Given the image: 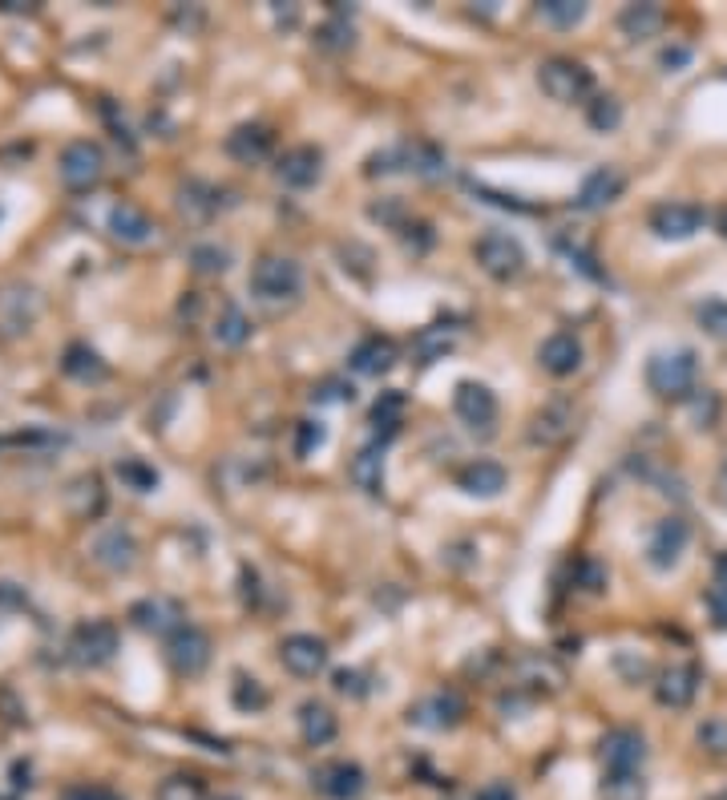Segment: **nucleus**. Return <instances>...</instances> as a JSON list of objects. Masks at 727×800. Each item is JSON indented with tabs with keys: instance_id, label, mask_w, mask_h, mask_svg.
I'll return each mask as SVG.
<instances>
[{
	"instance_id": "1",
	"label": "nucleus",
	"mask_w": 727,
	"mask_h": 800,
	"mask_svg": "<svg viewBox=\"0 0 727 800\" xmlns=\"http://www.w3.org/2000/svg\"><path fill=\"white\" fill-rule=\"evenodd\" d=\"M700 380V360L691 348L655 352L647 360V388L663 400H687Z\"/></svg>"
},
{
	"instance_id": "2",
	"label": "nucleus",
	"mask_w": 727,
	"mask_h": 800,
	"mask_svg": "<svg viewBox=\"0 0 727 800\" xmlns=\"http://www.w3.org/2000/svg\"><path fill=\"white\" fill-rule=\"evenodd\" d=\"M538 86L546 98L574 105V101H586L594 93V74L574 57H550L538 65Z\"/></svg>"
},
{
	"instance_id": "3",
	"label": "nucleus",
	"mask_w": 727,
	"mask_h": 800,
	"mask_svg": "<svg viewBox=\"0 0 727 800\" xmlns=\"http://www.w3.org/2000/svg\"><path fill=\"white\" fill-rule=\"evenodd\" d=\"M303 288V271L291 255H264L251 271V291L264 303H291Z\"/></svg>"
},
{
	"instance_id": "4",
	"label": "nucleus",
	"mask_w": 727,
	"mask_h": 800,
	"mask_svg": "<svg viewBox=\"0 0 727 800\" xmlns=\"http://www.w3.org/2000/svg\"><path fill=\"white\" fill-rule=\"evenodd\" d=\"M477 263H481L485 276L510 284V279L526 271V247L514 235H505V231H490V235L477 238Z\"/></svg>"
},
{
	"instance_id": "5",
	"label": "nucleus",
	"mask_w": 727,
	"mask_h": 800,
	"mask_svg": "<svg viewBox=\"0 0 727 800\" xmlns=\"http://www.w3.org/2000/svg\"><path fill=\"white\" fill-rule=\"evenodd\" d=\"M691 542V525L683 518H663V522L651 530V542H647V563L655 570H675L683 551Z\"/></svg>"
},
{
	"instance_id": "6",
	"label": "nucleus",
	"mask_w": 727,
	"mask_h": 800,
	"mask_svg": "<svg viewBox=\"0 0 727 800\" xmlns=\"http://www.w3.org/2000/svg\"><path fill=\"white\" fill-rule=\"evenodd\" d=\"M647 760V740L635 727H615L602 736V764L606 773H639Z\"/></svg>"
},
{
	"instance_id": "7",
	"label": "nucleus",
	"mask_w": 727,
	"mask_h": 800,
	"mask_svg": "<svg viewBox=\"0 0 727 800\" xmlns=\"http://www.w3.org/2000/svg\"><path fill=\"white\" fill-rule=\"evenodd\" d=\"M279 659H283L291 676L315 679L327 667V643L315 635H288L279 643Z\"/></svg>"
},
{
	"instance_id": "8",
	"label": "nucleus",
	"mask_w": 727,
	"mask_h": 800,
	"mask_svg": "<svg viewBox=\"0 0 727 800\" xmlns=\"http://www.w3.org/2000/svg\"><path fill=\"white\" fill-rule=\"evenodd\" d=\"M315 788L324 792L327 800H356L368 788V776H363L360 764L351 760H332V764H320L312 773Z\"/></svg>"
},
{
	"instance_id": "9",
	"label": "nucleus",
	"mask_w": 727,
	"mask_h": 800,
	"mask_svg": "<svg viewBox=\"0 0 727 800\" xmlns=\"http://www.w3.org/2000/svg\"><path fill=\"white\" fill-rule=\"evenodd\" d=\"M166 655H170L178 676H199V671H206V663H211V638L202 635L199 626H178L175 635H170Z\"/></svg>"
},
{
	"instance_id": "10",
	"label": "nucleus",
	"mask_w": 727,
	"mask_h": 800,
	"mask_svg": "<svg viewBox=\"0 0 727 800\" xmlns=\"http://www.w3.org/2000/svg\"><path fill=\"white\" fill-rule=\"evenodd\" d=\"M703 219L707 214L700 207H691V202H663V207L651 211V231L659 238H667V243H683L695 231H703Z\"/></svg>"
},
{
	"instance_id": "11",
	"label": "nucleus",
	"mask_w": 727,
	"mask_h": 800,
	"mask_svg": "<svg viewBox=\"0 0 727 800\" xmlns=\"http://www.w3.org/2000/svg\"><path fill=\"white\" fill-rule=\"evenodd\" d=\"M461 715H465V703L457 691H433L421 703H413L409 720L416 727H428V732H449V727L461 724Z\"/></svg>"
},
{
	"instance_id": "12",
	"label": "nucleus",
	"mask_w": 727,
	"mask_h": 800,
	"mask_svg": "<svg viewBox=\"0 0 727 800\" xmlns=\"http://www.w3.org/2000/svg\"><path fill=\"white\" fill-rule=\"evenodd\" d=\"M101 166H105V158L93 142H74L61 154V182L69 190H89L101 178Z\"/></svg>"
},
{
	"instance_id": "13",
	"label": "nucleus",
	"mask_w": 727,
	"mask_h": 800,
	"mask_svg": "<svg viewBox=\"0 0 727 800\" xmlns=\"http://www.w3.org/2000/svg\"><path fill=\"white\" fill-rule=\"evenodd\" d=\"M452 409H457V416H461L469 429H493V421H497V397H493L485 385H473V380L457 385V392H452Z\"/></svg>"
},
{
	"instance_id": "14",
	"label": "nucleus",
	"mask_w": 727,
	"mask_h": 800,
	"mask_svg": "<svg viewBox=\"0 0 727 800\" xmlns=\"http://www.w3.org/2000/svg\"><path fill=\"white\" fill-rule=\"evenodd\" d=\"M574 433V409H570V400H550V404H541L534 421H529V441L534 445H562L566 437Z\"/></svg>"
},
{
	"instance_id": "15",
	"label": "nucleus",
	"mask_w": 727,
	"mask_h": 800,
	"mask_svg": "<svg viewBox=\"0 0 727 800\" xmlns=\"http://www.w3.org/2000/svg\"><path fill=\"white\" fill-rule=\"evenodd\" d=\"M276 175L283 187L291 190H307L320 182V175H324V154L315 151V146H295V151H288L283 158H279Z\"/></svg>"
},
{
	"instance_id": "16",
	"label": "nucleus",
	"mask_w": 727,
	"mask_h": 800,
	"mask_svg": "<svg viewBox=\"0 0 727 800\" xmlns=\"http://www.w3.org/2000/svg\"><path fill=\"white\" fill-rule=\"evenodd\" d=\"M695 691H700V671L691 667V663H671L659 671V684H655V700L663 703V708H687L695 700Z\"/></svg>"
},
{
	"instance_id": "17",
	"label": "nucleus",
	"mask_w": 727,
	"mask_h": 800,
	"mask_svg": "<svg viewBox=\"0 0 727 800\" xmlns=\"http://www.w3.org/2000/svg\"><path fill=\"white\" fill-rule=\"evenodd\" d=\"M113 651H118V631L113 623H86L77 626L74 635V659L86 663V667H98V663H110Z\"/></svg>"
},
{
	"instance_id": "18",
	"label": "nucleus",
	"mask_w": 727,
	"mask_h": 800,
	"mask_svg": "<svg viewBox=\"0 0 727 800\" xmlns=\"http://www.w3.org/2000/svg\"><path fill=\"white\" fill-rule=\"evenodd\" d=\"M396 360H401V352H396V344H392L389 336L360 340V344L351 348V356H348L351 373H360V376H384V373H392V368H396Z\"/></svg>"
},
{
	"instance_id": "19",
	"label": "nucleus",
	"mask_w": 727,
	"mask_h": 800,
	"mask_svg": "<svg viewBox=\"0 0 727 800\" xmlns=\"http://www.w3.org/2000/svg\"><path fill=\"white\" fill-rule=\"evenodd\" d=\"M623 187H627V178H623V170H615V166L590 170L582 190H578V211H602V207H611V202L623 195Z\"/></svg>"
},
{
	"instance_id": "20",
	"label": "nucleus",
	"mask_w": 727,
	"mask_h": 800,
	"mask_svg": "<svg viewBox=\"0 0 727 800\" xmlns=\"http://www.w3.org/2000/svg\"><path fill=\"white\" fill-rule=\"evenodd\" d=\"M538 364L550 376H574L582 368V340L574 332H553L538 348Z\"/></svg>"
},
{
	"instance_id": "21",
	"label": "nucleus",
	"mask_w": 727,
	"mask_h": 800,
	"mask_svg": "<svg viewBox=\"0 0 727 800\" xmlns=\"http://www.w3.org/2000/svg\"><path fill=\"white\" fill-rule=\"evenodd\" d=\"M517 679V688H529V691H558L566 684L562 667L546 655H522V659L510 667Z\"/></svg>"
},
{
	"instance_id": "22",
	"label": "nucleus",
	"mask_w": 727,
	"mask_h": 800,
	"mask_svg": "<svg viewBox=\"0 0 727 800\" xmlns=\"http://www.w3.org/2000/svg\"><path fill=\"white\" fill-rule=\"evenodd\" d=\"M348 477H351V486L363 489L368 498L384 493V445H377V441H372V445H363V449L351 457Z\"/></svg>"
},
{
	"instance_id": "23",
	"label": "nucleus",
	"mask_w": 727,
	"mask_h": 800,
	"mask_svg": "<svg viewBox=\"0 0 727 800\" xmlns=\"http://www.w3.org/2000/svg\"><path fill=\"white\" fill-rule=\"evenodd\" d=\"M505 481H510V474H505V465L497 462H469L457 474V486L469 493V498H497L505 489Z\"/></svg>"
},
{
	"instance_id": "24",
	"label": "nucleus",
	"mask_w": 727,
	"mask_h": 800,
	"mask_svg": "<svg viewBox=\"0 0 727 800\" xmlns=\"http://www.w3.org/2000/svg\"><path fill=\"white\" fill-rule=\"evenodd\" d=\"M271 146H276V138H271V130H267V125H238L235 134L226 138V154L243 166L264 163L267 154H271Z\"/></svg>"
},
{
	"instance_id": "25",
	"label": "nucleus",
	"mask_w": 727,
	"mask_h": 800,
	"mask_svg": "<svg viewBox=\"0 0 727 800\" xmlns=\"http://www.w3.org/2000/svg\"><path fill=\"white\" fill-rule=\"evenodd\" d=\"M300 732H303V740H307L312 748H324V744H332V740H336L339 720H336V712H332L327 703L307 700L300 708Z\"/></svg>"
},
{
	"instance_id": "26",
	"label": "nucleus",
	"mask_w": 727,
	"mask_h": 800,
	"mask_svg": "<svg viewBox=\"0 0 727 800\" xmlns=\"http://www.w3.org/2000/svg\"><path fill=\"white\" fill-rule=\"evenodd\" d=\"M663 25H667V13L659 9V4H627V9L618 13V29H623L630 41L659 37Z\"/></svg>"
},
{
	"instance_id": "27",
	"label": "nucleus",
	"mask_w": 727,
	"mask_h": 800,
	"mask_svg": "<svg viewBox=\"0 0 727 800\" xmlns=\"http://www.w3.org/2000/svg\"><path fill=\"white\" fill-rule=\"evenodd\" d=\"M134 623L142 631H154V635H166V631H178L182 626V607L175 599H146L134 607Z\"/></svg>"
},
{
	"instance_id": "28",
	"label": "nucleus",
	"mask_w": 727,
	"mask_h": 800,
	"mask_svg": "<svg viewBox=\"0 0 727 800\" xmlns=\"http://www.w3.org/2000/svg\"><path fill=\"white\" fill-rule=\"evenodd\" d=\"M211 336H214V344H223V348H238V344L251 340V320H247V312H243L238 303H223L219 315H214Z\"/></svg>"
},
{
	"instance_id": "29",
	"label": "nucleus",
	"mask_w": 727,
	"mask_h": 800,
	"mask_svg": "<svg viewBox=\"0 0 727 800\" xmlns=\"http://www.w3.org/2000/svg\"><path fill=\"white\" fill-rule=\"evenodd\" d=\"M110 231L113 238H122V243H146V238L154 235V223L146 219V211H138V207H130V202H118L110 211Z\"/></svg>"
},
{
	"instance_id": "30",
	"label": "nucleus",
	"mask_w": 727,
	"mask_h": 800,
	"mask_svg": "<svg viewBox=\"0 0 727 800\" xmlns=\"http://www.w3.org/2000/svg\"><path fill=\"white\" fill-rule=\"evenodd\" d=\"M98 563H105L110 570H130L134 566V538L126 530H110L98 538Z\"/></svg>"
},
{
	"instance_id": "31",
	"label": "nucleus",
	"mask_w": 727,
	"mask_h": 800,
	"mask_svg": "<svg viewBox=\"0 0 727 800\" xmlns=\"http://www.w3.org/2000/svg\"><path fill=\"white\" fill-rule=\"evenodd\" d=\"M452 327H440V324H433V327H421L416 332V340H413V356H416V364H433V360H440L445 352L452 348Z\"/></svg>"
},
{
	"instance_id": "32",
	"label": "nucleus",
	"mask_w": 727,
	"mask_h": 800,
	"mask_svg": "<svg viewBox=\"0 0 727 800\" xmlns=\"http://www.w3.org/2000/svg\"><path fill=\"white\" fill-rule=\"evenodd\" d=\"M401 413H404V397L401 392H384V397L372 404V425H377V445H384V441L401 429Z\"/></svg>"
},
{
	"instance_id": "33",
	"label": "nucleus",
	"mask_w": 727,
	"mask_h": 800,
	"mask_svg": "<svg viewBox=\"0 0 727 800\" xmlns=\"http://www.w3.org/2000/svg\"><path fill=\"white\" fill-rule=\"evenodd\" d=\"M538 13H541V21H550L553 29H574L586 21V4H582V0H541Z\"/></svg>"
},
{
	"instance_id": "34",
	"label": "nucleus",
	"mask_w": 727,
	"mask_h": 800,
	"mask_svg": "<svg viewBox=\"0 0 727 800\" xmlns=\"http://www.w3.org/2000/svg\"><path fill=\"white\" fill-rule=\"evenodd\" d=\"M65 373L77 376V380H101V376H105V364H101V356L93 348L74 344V348L65 352Z\"/></svg>"
},
{
	"instance_id": "35",
	"label": "nucleus",
	"mask_w": 727,
	"mask_h": 800,
	"mask_svg": "<svg viewBox=\"0 0 727 800\" xmlns=\"http://www.w3.org/2000/svg\"><path fill=\"white\" fill-rule=\"evenodd\" d=\"M602 797L606 800H642L647 785L639 773H606L602 776Z\"/></svg>"
},
{
	"instance_id": "36",
	"label": "nucleus",
	"mask_w": 727,
	"mask_h": 800,
	"mask_svg": "<svg viewBox=\"0 0 727 800\" xmlns=\"http://www.w3.org/2000/svg\"><path fill=\"white\" fill-rule=\"evenodd\" d=\"M315 45H320V49H332V53L348 49V45H351V25L336 13L332 21H324V25L315 29Z\"/></svg>"
},
{
	"instance_id": "37",
	"label": "nucleus",
	"mask_w": 727,
	"mask_h": 800,
	"mask_svg": "<svg viewBox=\"0 0 727 800\" xmlns=\"http://www.w3.org/2000/svg\"><path fill=\"white\" fill-rule=\"evenodd\" d=\"M158 800H206V788L199 776H170L158 788Z\"/></svg>"
},
{
	"instance_id": "38",
	"label": "nucleus",
	"mask_w": 727,
	"mask_h": 800,
	"mask_svg": "<svg viewBox=\"0 0 727 800\" xmlns=\"http://www.w3.org/2000/svg\"><path fill=\"white\" fill-rule=\"evenodd\" d=\"M190 263H194V271H202V276H223L226 267H231V255L223 247H214V243H202V247L190 251Z\"/></svg>"
},
{
	"instance_id": "39",
	"label": "nucleus",
	"mask_w": 727,
	"mask_h": 800,
	"mask_svg": "<svg viewBox=\"0 0 727 800\" xmlns=\"http://www.w3.org/2000/svg\"><path fill=\"white\" fill-rule=\"evenodd\" d=\"M703 752H712V756H727V720L724 715H712V720H703L700 732H695Z\"/></svg>"
},
{
	"instance_id": "40",
	"label": "nucleus",
	"mask_w": 727,
	"mask_h": 800,
	"mask_svg": "<svg viewBox=\"0 0 727 800\" xmlns=\"http://www.w3.org/2000/svg\"><path fill=\"white\" fill-rule=\"evenodd\" d=\"M118 477L126 481L134 493H150L154 486H158V474H154L150 465L134 462V457H126V462H118Z\"/></svg>"
},
{
	"instance_id": "41",
	"label": "nucleus",
	"mask_w": 727,
	"mask_h": 800,
	"mask_svg": "<svg viewBox=\"0 0 727 800\" xmlns=\"http://www.w3.org/2000/svg\"><path fill=\"white\" fill-rule=\"evenodd\" d=\"M586 118H590V125H594V130H602V134H606V130H615V125L623 122V105H618V98H611V93H606V98L590 101Z\"/></svg>"
},
{
	"instance_id": "42",
	"label": "nucleus",
	"mask_w": 727,
	"mask_h": 800,
	"mask_svg": "<svg viewBox=\"0 0 727 800\" xmlns=\"http://www.w3.org/2000/svg\"><path fill=\"white\" fill-rule=\"evenodd\" d=\"M235 708L238 712H259V708H267V691L259 679L251 676H238L235 679Z\"/></svg>"
},
{
	"instance_id": "43",
	"label": "nucleus",
	"mask_w": 727,
	"mask_h": 800,
	"mask_svg": "<svg viewBox=\"0 0 727 800\" xmlns=\"http://www.w3.org/2000/svg\"><path fill=\"white\" fill-rule=\"evenodd\" d=\"M574 582L586 595H599L602 587H606V566L599 563V558H578L574 563Z\"/></svg>"
},
{
	"instance_id": "44",
	"label": "nucleus",
	"mask_w": 727,
	"mask_h": 800,
	"mask_svg": "<svg viewBox=\"0 0 727 800\" xmlns=\"http://www.w3.org/2000/svg\"><path fill=\"white\" fill-rule=\"evenodd\" d=\"M695 315H700V324H703V332H707V336L724 340V344H727V303L724 300L703 303Z\"/></svg>"
},
{
	"instance_id": "45",
	"label": "nucleus",
	"mask_w": 727,
	"mask_h": 800,
	"mask_svg": "<svg viewBox=\"0 0 727 800\" xmlns=\"http://www.w3.org/2000/svg\"><path fill=\"white\" fill-rule=\"evenodd\" d=\"M707 614H712V623L719 626V631H727V587L724 582H715V587L707 590Z\"/></svg>"
},
{
	"instance_id": "46",
	"label": "nucleus",
	"mask_w": 727,
	"mask_h": 800,
	"mask_svg": "<svg viewBox=\"0 0 727 800\" xmlns=\"http://www.w3.org/2000/svg\"><path fill=\"white\" fill-rule=\"evenodd\" d=\"M324 445V429L315 425V421H300V441H295V453L300 457H307L312 449H320Z\"/></svg>"
},
{
	"instance_id": "47",
	"label": "nucleus",
	"mask_w": 727,
	"mask_h": 800,
	"mask_svg": "<svg viewBox=\"0 0 727 800\" xmlns=\"http://www.w3.org/2000/svg\"><path fill=\"white\" fill-rule=\"evenodd\" d=\"M336 691L339 696H363V679H360V671H336Z\"/></svg>"
},
{
	"instance_id": "48",
	"label": "nucleus",
	"mask_w": 727,
	"mask_h": 800,
	"mask_svg": "<svg viewBox=\"0 0 727 800\" xmlns=\"http://www.w3.org/2000/svg\"><path fill=\"white\" fill-rule=\"evenodd\" d=\"M473 800H517V797H514V788L505 785V780H490V785L477 788Z\"/></svg>"
},
{
	"instance_id": "49",
	"label": "nucleus",
	"mask_w": 727,
	"mask_h": 800,
	"mask_svg": "<svg viewBox=\"0 0 727 800\" xmlns=\"http://www.w3.org/2000/svg\"><path fill=\"white\" fill-rule=\"evenodd\" d=\"M65 800H122V797H113L110 788H74V792H65Z\"/></svg>"
},
{
	"instance_id": "50",
	"label": "nucleus",
	"mask_w": 727,
	"mask_h": 800,
	"mask_svg": "<svg viewBox=\"0 0 727 800\" xmlns=\"http://www.w3.org/2000/svg\"><path fill=\"white\" fill-rule=\"evenodd\" d=\"M715 498H719V505L727 510V462L719 465V474H715Z\"/></svg>"
},
{
	"instance_id": "51",
	"label": "nucleus",
	"mask_w": 727,
	"mask_h": 800,
	"mask_svg": "<svg viewBox=\"0 0 727 800\" xmlns=\"http://www.w3.org/2000/svg\"><path fill=\"white\" fill-rule=\"evenodd\" d=\"M683 62H687V49H675V53L667 49L663 53V65H667V69H671V65H683Z\"/></svg>"
},
{
	"instance_id": "52",
	"label": "nucleus",
	"mask_w": 727,
	"mask_h": 800,
	"mask_svg": "<svg viewBox=\"0 0 727 800\" xmlns=\"http://www.w3.org/2000/svg\"><path fill=\"white\" fill-rule=\"evenodd\" d=\"M715 582H724L727 587V554L719 558V566H715Z\"/></svg>"
},
{
	"instance_id": "53",
	"label": "nucleus",
	"mask_w": 727,
	"mask_h": 800,
	"mask_svg": "<svg viewBox=\"0 0 727 800\" xmlns=\"http://www.w3.org/2000/svg\"><path fill=\"white\" fill-rule=\"evenodd\" d=\"M715 223H719V235L727 238V207H724V211H719V219H715Z\"/></svg>"
},
{
	"instance_id": "54",
	"label": "nucleus",
	"mask_w": 727,
	"mask_h": 800,
	"mask_svg": "<svg viewBox=\"0 0 727 800\" xmlns=\"http://www.w3.org/2000/svg\"><path fill=\"white\" fill-rule=\"evenodd\" d=\"M226 800H235V797H226Z\"/></svg>"
}]
</instances>
